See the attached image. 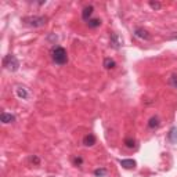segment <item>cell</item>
Here are the masks:
<instances>
[{
	"label": "cell",
	"instance_id": "obj_1",
	"mask_svg": "<svg viewBox=\"0 0 177 177\" xmlns=\"http://www.w3.org/2000/svg\"><path fill=\"white\" fill-rule=\"evenodd\" d=\"M51 60L57 65H65L68 63V54L66 50L61 46H54L51 49Z\"/></svg>",
	"mask_w": 177,
	"mask_h": 177
},
{
	"label": "cell",
	"instance_id": "obj_2",
	"mask_svg": "<svg viewBox=\"0 0 177 177\" xmlns=\"http://www.w3.org/2000/svg\"><path fill=\"white\" fill-rule=\"evenodd\" d=\"M22 21L28 26H32V28H40V26H44L47 24V17H43V15H31V17H25Z\"/></svg>",
	"mask_w": 177,
	"mask_h": 177
},
{
	"label": "cell",
	"instance_id": "obj_3",
	"mask_svg": "<svg viewBox=\"0 0 177 177\" xmlns=\"http://www.w3.org/2000/svg\"><path fill=\"white\" fill-rule=\"evenodd\" d=\"M3 66L8 71H11V72H15L17 69L20 68V61L17 60V57L14 54H8L3 60Z\"/></svg>",
	"mask_w": 177,
	"mask_h": 177
},
{
	"label": "cell",
	"instance_id": "obj_4",
	"mask_svg": "<svg viewBox=\"0 0 177 177\" xmlns=\"http://www.w3.org/2000/svg\"><path fill=\"white\" fill-rule=\"evenodd\" d=\"M134 36L138 37V39H143V40H150L151 39L150 32H148L147 29H144V28H140V26L134 29Z\"/></svg>",
	"mask_w": 177,
	"mask_h": 177
},
{
	"label": "cell",
	"instance_id": "obj_5",
	"mask_svg": "<svg viewBox=\"0 0 177 177\" xmlns=\"http://www.w3.org/2000/svg\"><path fill=\"white\" fill-rule=\"evenodd\" d=\"M93 11H94V7L93 6H86L82 11V20L88 22V21L92 20V15H93Z\"/></svg>",
	"mask_w": 177,
	"mask_h": 177
},
{
	"label": "cell",
	"instance_id": "obj_6",
	"mask_svg": "<svg viewBox=\"0 0 177 177\" xmlns=\"http://www.w3.org/2000/svg\"><path fill=\"white\" fill-rule=\"evenodd\" d=\"M0 121H2V123H4V125H8V123H14V122H15V116H14L13 114H8V112H2Z\"/></svg>",
	"mask_w": 177,
	"mask_h": 177
},
{
	"label": "cell",
	"instance_id": "obj_7",
	"mask_svg": "<svg viewBox=\"0 0 177 177\" xmlns=\"http://www.w3.org/2000/svg\"><path fill=\"white\" fill-rule=\"evenodd\" d=\"M83 144L86 145V147H93V145L95 144V136L94 134H86L85 137H83Z\"/></svg>",
	"mask_w": 177,
	"mask_h": 177
},
{
	"label": "cell",
	"instance_id": "obj_8",
	"mask_svg": "<svg viewBox=\"0 0 177 177\" xmlns=\"http://www.w3.org/2000/svg\"><path fill=\"white\" fill-rule=\"evenodd\" d=\"M161 126V119L158 118V116H152L150 121H148V127L151 129V130H155Z\"/></svg>",
	"mask_w": 177,
	"mask_h": 177
},
{
	"label": "cell",
	"instance_id": "obj_9",
	"mask_svg": "<svg viewBox=\"0 0 177 177\" xmlns=\"http://www.w3.org/2000/svg\"><path fill=\"white\" fill-rule=\"evenodd\" d=\"M167 140L170 141L172 144H176L177 143V127H172L167 133Z\"/></svg>",
	"mask_w": 177,
	"mask_h": 177
},
{
	"label": "cell",
	"instance_id": "obj_10",
	"mask_svg": "<svg viewBox=\"0 0 177 177\" xmlns=\"http://www.w3.org/2000/svg\"><path fill=\"white\" fill-rule=\"evenodd\" d=\"M111 44H112V47H114V49H116V50L121 47L122 40L119 39L118 33H112V35H111Z\"/></svg>",
	"mask_w": 177,
	"mask_h": 177
},
{
	"label": "cell",
	"instance_id": "obj_11",
	"mask_svg": "<svg viewBox=\"0 0 177 177\" xmlns=\"http://www.w3.org/2000/svg\"><path fill=\"white\" fill-rule=\"evenodd\" d=\"M17 95L20 97V98L22 100H28V97H29V93H28V90H26L25 87H17Z\"/></svg>",
	"mask_w": 177,
	"mask_h": 177
},
{
	"label": "cell",
	"instance_id": "obj_12",
	"mask_svg": "<svg viewBox=\"0 0 177 177\" xmlns=\"http://www.w3.org/2000/svg\"><path fill=\"white\" fill-rule=\"evenodd\" d=\"M119 163L125 169H133L136 166V161H133V159H122V161H119Z\"/></svg>",
	"mask_w": 177,
	"mask_h": 177
},
{
	"label": "cell",
	"instance_id": "obj_13",
	"mask_svg": "<svg viewBox=\"0 0 177 177\" xmlns=\"http://www.w3.org/2000/svg\"><path fill=\"white\" fill-rule=\"evenodd\" d=\"M88 28H92V29H95V28H98L101 25V20L100 18H92V20L87 22Z\"/></svg>",
	"mask_w": 177,
	"mask_h": 177
},
{
	"label": "cell",
	"instance_id": "obj_14",
	"mask_svg": "<svg viewBox=\"0 0 177 177\" xmlns=\"http://www.w3.org/2000/svg\"><path fill=\"white\" fill-rule=\"evenodd\" d=\"M102 65H104L105 69H114L115 66H116V63H115L112 58H105V60H104V64H102Z\"/></svg>",
	"mask_w": 177,
	"mask_h": 177
},
{
	"label": "cell",
	"instance_id": "obj_15",
	"mask_svg": "<svg viewBox=\"0 0 177 177\" xmlns=\"http://www.w3.org/2000/svg\"><path fill=\"white\" fill-rule=\"evenodd\" d=\"M105 174H107V169H105V167H100V169H95L94 170L95 177H104Z\"/></svg>",
	"mask_w": 177,
	"mask_h": 177
},
{
	"label": "cell",
	"instance_id": "obj_16",
	"mask_svg": "<svg viewBox=\"0 0 177 177\" xmlns=\"http://www.w3.org/2000/svg\"><path fill=\"white\" fill-rule=\"evenodd\" d=\"M125 147L126 148H130V150H131V148H134L136 147V141L133 140V138H130V137L126 138V140H125Z\"/></svg>",
	"mask_w": 177,
	"mask_h": 177
},
{
	"label": "cell",
	"instance_id": "obj_17",
	"mask_svg": "<svg viewBox=\"0 0 177 177\" xmlns=\"http://www.w3.org/2000/svg\"><path fill=\"white\" fill-rule=\"evenodd\" d=\"M169 85H170L172 87L177 88V75H176V73H173V75L169 78Z\"/></svg>",
	"mask_w": 177,
	"mask_h": 177
},
{
	"label": "cell",
	"instance_id": "obj_18",
	"mask_svg": "<svg viewBox=\"0 0 177 177\" xmlns=\"http://www.w3.org/2000/svg\"><path fill=\"white\" fill-rule=\"evenodd\" d=\"M72 163L75 165V166H82L83 165V158L82 156H75L72 159Z\"/></svg>",
	"mask_w": 177,
	"mask_h": 177
},
{
	"label": "cell",
	"instance_id": "obj_19",
	"mask_svg": "<svg viewBox=\"0 0 177 177\" xmlns=\"http://www.w3.org/2000/svg\"><path fill=\"white\" fill-rule=\"evenodd\" d=\"M150 7L154 8V10H159L162 6H161V3H158V2H150Z\"/></svg>",
	"mask_w": 177,
	"mask_h": 177
},
{
	"label": "cell",
	"instance_id": "obj_20",
	"mask_svg": "<svg viewBox=\"0 0 177 177\" xmlns=\"http://www.w3.org/2000/svg\"><path fill=\"white\" fill-rule=\"evenodd\" d=\"M31 162H32V163H35V165H39L40 163V159L37 156H32V158H31Z\"/></svg>",
	"mask_w": 177,
	"mask_h": 177
}]
</instances>
